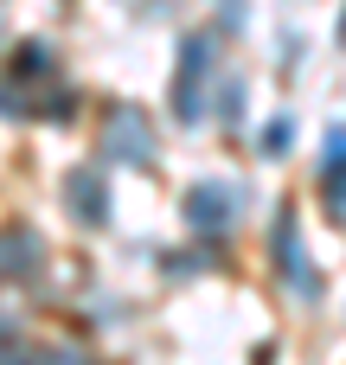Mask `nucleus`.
Instances as JSON below:
<instances>
[{
    "instance_id": "9",
    "label": "nucleus",
    "mask_w": 346,
    "mask_h": 365,
    "mask_svg": "<svg viewBox=\"0 0 346 365\" xmlns=\"http://www.w3.org/2000/svg\"><path fill=\"white\" fill-rule=\"evenodd\" d=\"M32 365H90L83 353H45V359H32Z\"/></svg>"
},
{
    "instance_id": "11",
    "label": "nucleus",
    "mask_w": 346,
    "mask_h": 365,
    "mask_svg": "<svg viewBox=\"0 0 346 365\" xmlns=\"http://www.w3.org/2000/svg\"><path fill=\"white\" fill-rule=\"evenodd\" d=\"M340 32H346V19H340Z\"/></svg>"
},
{
    "instance_id": "10",
    "label": "nucleus",
    "mask_w": 346,
    "mask_h": 365,
    "mask_svg": "<svg viewBox=\"0 0 346 365\" xmlns=\"http://www.w3.org/2000/svg\"><path fill=\"white\" fill-rule=\"evenodd\" d=\"M6 340H13V321H0V346H6Z\"/></svg>"
},
{
    "instance_id": "6",
    "label": "nucleus",
    "mask_w": 346,
    "mask_h": 365,
    "mask_svg": "<svg viewBox=\"0 0 346 365\" xmlns=\"http://www.w3.org/2000/svg\"><path fill=\"white\" fill-rule=\"evenodd\" d=\"M39 257V237L32 231H0V276H26Z\"/></svg>"
},
{
    "instance_id": "1",
    "label": "nucleus",
    "mask_w": 346,
    "mask_h": 365,
    "mask_svg": "<svg viewBox=\"0 0 346 365\" xmlns=\"http://www.w3.org/2000/svg\"><path fill=\"white\" fill-rule=\"evenodd\" d=\"M276 257H283V282L302 295V302H321V276H315V263H308V250H302V231L283 218L276 225Z\"/></svg>"
},
{
    "instance_id": "4",
    "label": "nucleus",
    "mask_w": 346,
    "mask_h": 365,
    "mask_svg": "<svg viewBox=\"0 0 346 365\" xmlns=\"http://www.w3.org/2000/svg\"><path fill=\"white\" fill-rule=\"evenodd\" d=\"M186 218H193L199 231H225V225H231V192H225V186H193V192H186Z\"/></svg>"
},
{
    "instance_id": "5",
    "label": "nucleus",
    "mask_w": 346,
    "mask_h": 365,
    "mask_svg": "<svg viewBox=\"0 0 346 365\" xmlns=\"http://www.w3.org/2000/svg\"><path fill=\"white\" fill-rule=\"evenodd\" d=\"M205 64H212V45L193 38V45H186V64H180V115H186V122L205 109V103H199V77H205Z\"/></svg>"
},
{
    "instance_id": "2",
    "label": "nucleus",
    "mask_w": 346,
    "mask_h": 365,
    "mask_svg": "<svg viewBox=\"0 0 346 365\" xmlns=\"http://www.w3.org/2000/svg\"><path fill=\"white\" fill-rule=\"evenodd\" d=\"M109 154H116V160H148V154H154V128H148L135 109H116V115H109Z\"/></svg>"
},
{
    "instance_id": "3",
    "label": "nucleus",
    "mask_w": 346,
    "mask_h": 365,
    "mask_svg": "<svg viewBox=\"0 0 346 365\" xmlns=\"http://www.w3.org/2000/svg\"><path fill=\"white\" fill-rule=\"evenodd\" d=\"M321 186L334 199V218H346V122L327 128V160H321Z\"/></svg>"
},
{
    "instance_id": "8",
    "label": "nucleus",
    "mask_w": 346,
    "mask_h": 365,
    "mask_svg": "<svg viewBox=\"0 0 346 365\" xmlns=\"http://www.w3.org/2000/svg\"><path fill=\"white\" fill-rule=\"evenodd\" d=\"M263 148L276 154V148H289V122H270V135H263Z\"/></svg>"
},
{
    "instance_id": "7",
    "label": "nucleus",
    "mask_w": 346,
    "mask_h": 365,
    "mask_svg": "<svg viewBox=\"0 0 346 365\" xmlns=\"http://www.w3.org/2000/svg\"><path fill=\"white\" fill-rule=\"evenodd\" d=\"M71 192H77V218H90V225H103V186L77 173V180H71Z\"/></svg>"
}]
</instances>
